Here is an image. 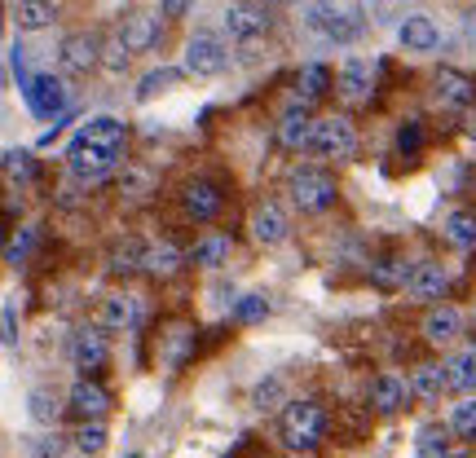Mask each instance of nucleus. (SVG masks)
Returning <instances> with one entry per match:
<instances>
[{
	"instance_id": "obj_41",
	"label": "nucleus",
	"mask_w": 476,
	"mask_h": 458,
	"mask_svg": "<svg viewBox=\"0 0 476 458\" xmlns=\"http://www.w3.org/2000/svg\"><path fill=\"white\" fill-rule=\"evenodd\" d=\"M265 313H270V304H265L261 295H243V300L234 304V318H238V322H261Z\"/></svg>"
},
{
	"instance_id": "obj_25",
	"label": "nucleus",
	"mask_w": 476,
	"mask_h": 458,
	"mask_svg": "<svg viewBox=\"0 0 476 458\" xmlns=\"http://www.w3.org/2000/svg\"><path fill=\"white\" fill-rule=\"evenodd\" d=\"M437 93H442L450 106H468V101H476V80L472 75H463V71H437Z\"/></svg>"
},
{
	"instance_id": "obj_20",
	"label": "nucleus",
	"mask_w": 476,
	"mask_h": 458,
	"mask_svg": "<svg viewBox=\"0 0 476 458\" xmlns=\"http://www.w3.org/2000/svg\"><path fill=\"white\" fill-rule=\"evenodd\" d=\"M252 234H256V243H282L287 238V216H282V207H273V203H261L256 212H252Z\"/></svg>"
},
{
	"instance_id": "obj_9",
	"label": "nucleus",
	"mask_w": 476,
	"mask_h": 458,
	"mask_svg": "<svg viewBox=\"0 0 476 458\" xmlns=\"http://www.w3.org/2000/svg\"><path fill=\"white\" fill-rule=\"evenodd\" d=\"M186 66H190L195 75H216V71L225 66V44L207 32L195 35V40L186 44Z\"/></svg>"
},
{
	"instance_id": "obj_39",
	"label": "nucleus",
	"mask_w": 476,
	"mask_h": 458,
	"mask_svg": "<svg viewBox=\"0 0 476 458\" xmlns=\"http://www.w3.org/2000/svg\"><path fill=\"white\" fill-rule=\"evenodd\" d=\"M119 190H124L129 198H141L137 190H155V172H150V167H133V172H124Z\"/></svg>"
},
{
	"instance_id": "obj_2",
	"label": "nucleus",
	"mask_w": 476,
	"mask_h": 458,
	"mask_svg": "<svg viewBox=\"0 0 476 458\" xmlns=\"http://www.w3.org/2000/svg\"><path fill=\"white\" fill-rule=\"evenodd\" d=\"M340 195V186H336V177L331 172H322V167H296L291 172V203L300 207V212H327L331 203Z\"/></svg>"
},
{
	"instance_id": "obj_4",
	"label": "nucleus",
	"mask_w": 476,
	"mask_h": 458,
	"mask_svg": "<svg viewBox=\"0 0 476 458\" xmlns=\"http://www.w3.org/2000/svg\"><path fill=\"white\" fill-rule=\"evenodd\" d=\"M155 344H159V366L164 370H181L186 358L195 353V330L186 327V322H164Z\"/></svg>"
},
{
	"instance_id": "obj_47",
	"label": "nucleus",
	"mask_w": 476,
	"mask_h": 458,
	"mask_svg": "<svg viewBox=\"0 0 476 458\" xmlns=\"http://www.w3.org/2000/svg\"><path fill=\"white\" fill-rule=\"evenodd\" d=\"M190 5H195V0H164V14H168V18H181Z\"/></svg>"
},
{
	"instance_id": "obj_27",
	"label": "nucleus",
	"mask_w": 476,
	"mask_h": 458,
	"mask_svg": "<svg viewBox=\"0 0 476 458\" xmlns=\"http://www.w3.org/2000/svg\"><path fill=\"white\" fill-rule=\"evenodd\" d=\"M327 89H331V71H327V66L313 62V66H305V71L296 75V98L300 101H318Z\"/></svg>"
},
{
	"instance_id": "obj_10",
	"label": "nucleus",
	"mask_w": 476,
	"mask_h": 458,
	"mask_svg": "<svg viewBox=\"0 0 476 458\" xmlns=\"http://www.w3.org/2000/svg\"><path fill=\"white\" fill-rule=\"evenodd\" d=\"M98 322H102V330H133L137 322H141V300L129 295V291L110 295V300H102Z\"/></svg>"
},
{
	"instance_id": "obj_33",
	"label": "nucleus",
	"mask_w": 476,
	"mask_h": 458,
	"mask_svg": "<svg viewBox=\"0 0 476 458\" xmlns=\"http://www.w3.org/2000/svg\"><path fill=\"white\" fill-rule=\"evenodd\" d=\"M450 432L463 436V441H476V401H463L450 410Z\"/></svg>"
},
{
	"instance_id": "obj_46",
	"label": "nucleus",
	"mask_w": 476,
	"mask_h": 458,
	"mask_svg": "<svg viewBox=\"0 0 476 458\" xmlns=\"http://www.w3.org/2000/svg\"><path fill=\"white\" fill-rule=\"evenodd\" d=\"M32 243H35V234H32V229H23V234H18V243L9 247V261L18 264L23 256H27V252H32Z\"/></svg>"
},
{
	"instance_id": "obj_40",
	"label": "nucleus",
	"mask_w": 476,
	"mask_h": 458,
	"mask_svg": "<svg viewBox=\"0 0 476 458\" xmlns=\"http://www.w3.org/2000/svg\"><path fill=\"white\" fill-rule=\"evenodd\" d=\"M32 415L40 419V424H53V419L62 415V406H58V396H53V393H44V388H40V393H32Z\"/></svg>"
},
{
	"instance_id": "obj_29",
	"label": "nucleus",
	"mask_w": 476,
	"mask_h": 458,
	"mask_svg": "<svg viewBox=\"0 0 476 458\" xmlns=\"http://www.w3.org/2000/svg\"><path fill=\"white\" fill-rule=\"evenodd\" d=\"M445 238H450L454 247H476V212H468V207L450 212V221H445Z\"/></svg>"
},
{
	"instance_id": "obj_22",
	"label": "nucleus",
	"mask_w": 476,
	"mask_h": 458,
	"mask_svg": "<svg viewBox=\"0 0 476 458\" xmlns=\"http://www.w3.org/2000/svg\"><path fill=\"white\" fill-rule=\"evenodd\" d=\"M442 375H445V388H450V393H468V388H476V348L454 353V358L442 366Z\"/></svg>"
},
{
	"instance_id": "obj_16",
	"label": "nucleus",
	"mask_w": 476,
	"mask_h": 458,
	"mask_svg": "<svg viewBox=\"0 0 476 458\" xmlns=\"http://www.w3.org/2000/svg\"><path fill=\"white\" fill-rule=\"evenodd\" d=\"M459 330H463V318H459V309H450V304H437V309L424 318V335H428V344H454Z\"/></svg>"
},
{
	"instance_id": "obj_11",
	"label": "nucleus",
	"mask_w": 476,
	"mask_h": 458,
	"mask_svg": "<svg viewBox=\"0 0 476 458\" xmlns=\"http://www.w3.org/2000/svg\"><path fill=\"white\" fill-rule=\"evenodd\" d=\"M445 287H450V273H445L437 261H424V264H414V269H410L406 291L414 295V300H442Z\"/></svg>"
},
{
	"instance_id": "obj_3",
	"label": "nucleus",
	"mask_w": 476,
	"mask_h": 458,
	"mask_svg": "<svg viewBox=\"0 0 476 458\" xmlns=\"http://www.w3.org/2000/svg\"><path fill=\"white\" fill-rule=\"evenodd\" d=\"M309 150L322 155V159H348V155L357 150V132H353L348 119H313Z\"/></svg>"
},
{
	"instance_id": "obj_17",
	"label": "nucleus",
	"mask_w": 476,
	"mask_h": 458,
	"mask_svg": "<svg viewBox=\"0 0 476 458\" xmlns=\"http://www.w3.org/2000/svg\"><path fill=\"white\" fill-rule=\"evenodd\" d=\"M309 137H313L309 110L305 106H291V110L282 115V124H278V141H282L287 150H309Z\"/></svg>"
},
{
	"instance_id": "obj_32",
	"label": "nucleus",
	"mask_w": 476,
	"mask_h": 458,
	"mask_svg": "<svg viewBox=\"0 0 476 458\" xmlns=\"http://www.w3.org/2000/svg\"><path fill=\"white\" fill-rule=\"evenodd\" d=\"M419 454L424 458L450 454V427H424V432H419Z\"/></svg>"
},
{
	"instance_id": "obj_42",
	"label": "nucleus",
	"mask_w": 476,
	"mask_h": 458,
	"mask_svg": "<svg viewBox=\"0 0 476 458\" xmlns=\"http://www.w3.org/2000/svg\"><path fill=\"white\" fill-rule=\"evenodd\" d=\"M102 66L106 71H124V66H129V49H124L119 35H110V40L102 44Z\"/></svg>"
},
{
	"instance_id": "obj_12",
	"label": "nucleus",
	"mask_w": 476,
	"mask_h": 458,
	"mask_svg": "<svg viewBox=\"0 0 476 458\" xmlns=\"http://www.w3.org/2000/svg\"><path fill=\"white\" fill-rule=\"evenodd\" d=\"M71 410H75L80 419H102L106 410H110V393H106L98 379H80V384L71 388Z\"/></svg>"
},
{
	"instance_id": "obj_26",
	"label": "nucleus",
	"mask_w": 476,
	"mask_h": 458,
	"mask_svg": "<svg viewBox=\"0 0 476 458\" xmlns=\"http://www.w3.org/2000/svg\"><path fill=\"white\" fill-rule=\"evenodd\" d=\"M58 18V5L53 0H18V27L23 32H40Z\"/></svg>"
},
{
	"instance_id": "obj_21",
	"label": "nucleus",
	"mask_w": 476,
	"mask_h": 458,
	"mask_svg": "<svg viewBox=\"0 0 476 458\" xmlns=\"http://www.w3.org/2000/svg\"><path fill=\"white\" fill-rule=\"evenodd\" d=\"M225 256H230V238L216 234V229H204L195 238V247H190V261L199 269H216V264H225Z\"/></svg>"
},
{
	"instance_id": "obj_13",
	"label": "nucleus",
	"mask_w": 476,
	"mask_h": 458,
	"mask_svg": "<svg viewBox=\"0 0 476 458\" xmlns=\"http://www.w3.org/2000/svg\"><path fill=\"white\" fill-rule=\"evenodd\" d=\"M406 401H410V384L397 379V375H379L371 384V406L379 415H397V410H406Z\"/></svg>"
},
{
	"instance_id": "obj_35",
	"label": "nucleus",
	"mask_w": 476,
	"mask_h": 458,
	"mask_svg": "<svg viewBox=\"0 0 476 458\" xmlns=\"http://www.w3.org/2000/svg\"><path fill=\"white\" fill-rule=\"evenodd\" d=\"M141 264H146V247H141L137 238H129V243L115 252V269H119V273H137Z\"/></svg>"
},
{
	"instance_id": "obj_5",
	"label": "nucleus",
	"mask_w": 476,
	"mask_h": 458,
	"mask_svg": "<svg viewBox=\"0 0 476 458\" xmlns=\"http://www.w3.org/2000/svg\"><path fill=\"white\" fill-rule=\"evenodd\" d=\"M181 207L190 212V221H216V212L225 207V195H221V186L216 181H190L186 190H181Z\"/></svg>"
},
{
	"instance_id": "obj_23",
	"label": "nucleus",
	"mask_w": 476,
	"mask_h": 458,
	"mask_svg": "<svg viewBox=\"0 0 476 458\" xmlns=\"http://www.w3.org/2000/svg\"><path fill=\"white\" fill-rule=\"evenodd\" d=\"M375 89V66L371 62H348L340 75V98L344 101H367Z\"/></svg>"
},
{
	"instance_id": "obj_49",
	"label": "nucleus",
	"mask_w": 476,
	"mask_h": 458,
	"mask_svg": "<svg viewBox=\"0 0 476 458\" xmlns=\"http://www.w3.org/2000/svg\"><path fill=\"white\" fill-rule=\"evenodd\" d=\"M445 458H468V454H459V450H450V454H445Z\"/></svg>"
},
{
	"instance_id": "obj_15",
	"label": "nucleus",
	"mask_w": 476,
	"mask_h": 458,
	"mask_svg": "<svg viewBox=\"0 0 476 458\" xmlns=\"http://www.w3.org/2000/svg\"><path fill=\"white\" fill-rule=\"evenodd\" d=\"M27 101H32L35 115H58L67 106V93H62V84L53 75H35L32 84H27Z\"/></svg>"
},
{
	"instance_id": "obj_6",
	"label": "nucleus",
	"mask_w": 476,
	"mask_h": 458,
	"mask_svg": "<svg viewBox=\"0 0 476 458\" xmlns=\"http://www.w3.org/2000/svg\"><path fill=\"white\" fill-rule=\"evenodd\" d=\"M115 159H119L115 150H98V146L75 141V146H71V155H67V167L80 177V181H89V186H93V181H102L106 172L115 167Z\"/></svg>"
},
{
	"instance_id": "obj_50",
	"label": "nucleus",
	"mask_w": 476,
	"mask_h": 458,
	"mask_svg": "<svg viewBox=\"0 0 476 458\" xmlns=\"http://www.w3.org/2000/svg\"><path fill=\"white\" fill-rule=\"evenodd\" d=\"M0 243H5V225H0Z\"/></svg>"
},
{
	"instance_id": "obj_28",
	"label": "nucleus",
	"mask_w": 476,
	"mask_h": 458,
	"mask_svg": "<svg viewBox=\"0 0 476 458\" xmlns=\"http://www.w3.org/2000/svg\"><path fill=\"white\" fill-rule=\"evenodd\" d=\"M402 44H406V49H419V53H428V49H437V27H433L428 18L414 14V18L402 23Z\"/></svg>"
},
{
	"instance_id": "obj_14",
	"label": "nucleus",
	"mask_w": 476,
	"mask_h": 458,
	"mask_svg": "<svg viewBox=\"0 0 476 458\" xmlns=\"http://www.w3.org/2000/svg\"><path fill=\"white\" fill-rule=\"evenodd\" d=\"M225 27H230L238 40H256V35L270 32V14H265L261 5H234V9L225 14Z\"/></svg>"
},
{
	"instance_id": "obj_7",
	"label": "nucleus",
	"mask_w": 476,
	"mask_h": 458,
	"mask_svg": "<svg viewBox=\"0 0 476 458\" xmlns=\"http://www.w3.org/2000/svg\"><path fill=\"white\" fill-rule=\"evenodd\" d=\"M98 62H102V44H98V35L75 32V35L62 40V66H67L71 75H89Z\"/></svg>"
},
{
	"instance_id": "obj_37",
	"label": "nucleus",
	"mask_w": 476,
	"mask_h": 458,
	"mask_svg": "<svg viewBox=\"0 0 476 458\" xmlns=\"http://www.w3.org/2000/svg\"><path fill=\"white\" fill-rule=\"evenodd\" d=\"M75 445H80L84 454H98V450L106 445V427L98 424V419H89V424H84L80 432H75Z\"/></svg>"
},
{
	"instance_id": "obj_31",
	"label": "nucleus",
	"mask_w": 476,
	"mask_h": 458,
	"mask_svg": "<svg viewBox=\"0 0 476 458\" xmlns=\"http://www.w3.org/2000/svg\"><path fill=\"white\" fill-rule=\"evenodd\" d=\"M410 269H414V264L379 261V264L371 269V278H375V287H384V291H388V287H402V282H410Z\"/></svg>"
},
{
	"instance_id": "obj_34",
	"label": "nucleus",
	"mask_w": 476,
	"mask_h": 458,
	"mask_svg": "<svg viewBox=\"0 0 476 458\" xmlns=\"http://www.w3.org/2000/svg\"><path fill=\"white\" fill-rule=\"evenodd\" d=\"M181 80V71L176 66H159V71H150L146 80H141V98H155V93H164V89H172Z\"/></svg>"
},
{
	"instance_id": "obj_36",
	"label": "nucleus",
	"mask_w": 476,
	"mask_h": 458,
	"mask_svg": "<svg viewBox=\"0 0 476 458\" xmlns=\"http://www.w3.org/2000/svg\"><path fill=\"white\" fill-rule=\"evenodd\" d=\"M5 172H9L14 181H32L35 172H40V164H35L27 150H14V155H5Z\"/></svg>"
},
{
	"instance_id": "obj_44",
	"label": "nucleus",
	"mask_w": 476,
	"mask_h": 458,
	"mask_svg": "<svg viewBox=\"0 0 476 458\" xmlns=\"http://www.w3.org/2000/svg\"><path fill=\"white\" fill-rule=\"evenodd\" d=\"M357 32H362V23L353 18V14H336V23H331V40H357Z\"/></svg>"
},
{
	"instance_id": "obj_48",
	"label": "nucleus",
	"mask_w": 476,
	"mask_h": 458,
	"mask_svg": "<svg viewBox=\"0 0 476 458\" xmlns=\"http://www.w3.org/2000/svg\"><path fill=\"white\" fill-rule=\"evenodd\" d=\"M0 339H9V344H14V313H9V309L0 313Z\"/></svg>"
},
{
	"instance_id": "obj_8",
	"label": "nucleus",
	"mask_w": 476,
	"mask_h": 458,
	"mask_svg": "<svg viewBox=\"0 0 476 458\" xmlns=\"http://www.w3.org/2000/svg\"><path fill=\"white\" fill-rule=\"evenodd\" d=\"M71 358H75V366L93 379L106 361H110V344H106L102 330H80V335H75V344H71Z\"/></svg>"
},
{
	"instance_id": "obj_24",
	"label": "nucleus",
	"mask_w": 476,
	"mask_h": 458,
	"mask_svg": "<svg viewBox=\"0 0 476 458\" xmlns=\"http://www.w3.org/2000/svg\"><path fill=\"white\" fill-rule=\"evenodd\" d=\"M155 18L150 14H129L124 18V27H119V40H124V49L129 53H146L150 44H155Z\"/></svg>"
},
{
	"instance_id": "obj_19",
	"label": "nucleus",
	"mask_w": 476,
	"mask_h": 458,
	"mask_svg": "<svg viewBox=\"0 0 476 458\" xmlns=\"http://www.w3.org/2000/svg\"><path fill=\"white\" fill-rule=\"evenodd\" d=\"M181 264H186V256H181V247L176 243H155V247H146V273L150 278H159V282H168L172 273H181Z\"/></svg>"
},
{
	"instance_id": "obj_30",
	"label": "nucleus",
	"mask_w": 476,
	"mask_h": 458,
	"mask_svg": "<svg viewBox=\"0 0 476 458\" xmlns=\"http://www.w3.org/2000/svg\"><path fill=\"white\" fill-rule=\"evenodd\" d=\"M410 393L419 396V401H433V396H442V393H445L442 366H419V370H414V379H410Z\"/></svg>"
},
{
	"instance_id": "obj_43",
	"label": "nucleus",
	"mask_w": 476,
	"mask_h": 458,
	"mask_svg": "<svg viewBox=\"0 0 476 458\" xmlns=\"http://www.w3.org/2000/svg\"><path fill=\"white\" fill-rule=\"evenodd\" d=\"M419 146H424V129L410 119V124H402V132H397V150H402V155H414Z\"/></svg>"
},
{
	"instance_id": "obj_45",
	"label": "nucleus",
	"mask_w": 476,
	"mask_h": 458,
	"mask_svg": "<svg viewBox=\"0 0 476 458\" xmlns=\"http://www.w3.org/2000/svg\"><path fill=\"white\" fill-rule=\"evenodd\" d=\"M278 396H282V384H278V379H265V384L256 388V406H261V410H273Z\"/></svg>"
},
{
	"instance_id": "obj_1",
	"label": "nucleus",
	"mask_w": 476,
	"mask_h": 458,
	"mask_svg": "<svg viewBox=\"0 0 476 458\" xmlns=\"http://www.w3.org/2000/svg\"><path fill=\"white\" fill-rule=\"evenodd\" d=\"M327 436V410L318 401H291L278 419V441L291 454H313Z\"/></svg>"
},
{
	"instance_id": "obj_18",
	"label": "nucleus",
	"mask_w": 476,
	"mask_h": 458,
	"mask_svg": "<svg viewBox=\"0 0 476 458\" xmlns=\"http://www.w3.org/2000/svg\"><path fill=\"white\" fill-rule=\"evenodd\" d=\"M75 141H84V146H98V150H124V124L119 119H110V115H102V119H93V124H84V132L75 137Z\"/></svg>"
},
{
	"instance_id": "obj_38",
	"label": "nucleus",
	"mask_w": 476,
	"mask_h": 458,
	"mask_svg": "<svg viewBox=\"0 0 476 458\" xmlns=\"http://www.w3.org/2000/svg\"><path fill=\"white\" fill-rule=\"evenodd\" d=\"M305 23H309V32H331V23H336V9L327 5V0H313L309 5V14H305Z\"/></svg>"
}]
</instances>
